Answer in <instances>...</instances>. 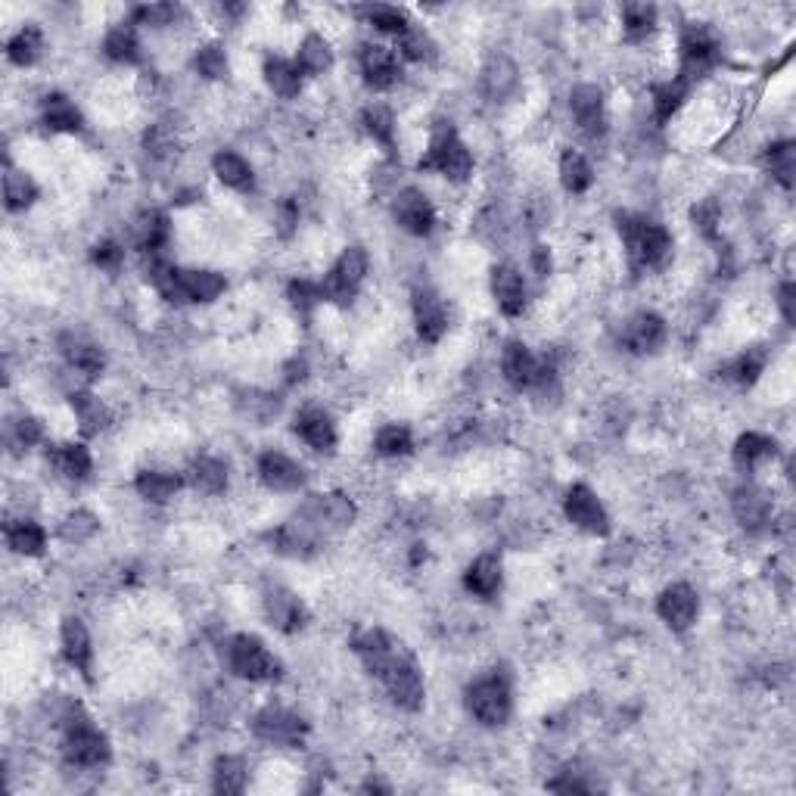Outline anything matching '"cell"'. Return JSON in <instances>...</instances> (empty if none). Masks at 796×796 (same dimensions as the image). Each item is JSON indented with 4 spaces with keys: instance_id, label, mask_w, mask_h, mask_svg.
Instances as JSON below:
<instances>
[{
    "instance_id": "obj_31",
    "label": "cell",
    "mask_w": 796,
    "mask_h": 796,
    "mask_svg": "<svg viewBox=\"0 0 796 796\" xmlns=\"http://www.w3.org/2000/svg\"><path fill=\"white\" fill-rule=\"evenodd\" d=\"M63 355L69 361V367H75V371L84 374V377H100L103 364H106L103 349L88 343V339H81V336H66L63 339Z\"/></svg>"
},
{
    "instance_id": "obj_26",
    "label": "cell",
    "mask_w": 796,
    "mask_h": 796,
    "mask_svg": "<svg viewBox=\"0 0 796 796\" xmlns=\"http://www.w3.org/2000/svg\"><path fill=\"white\" fill-rule=\"evenodd\" d=\"M41 119L50 131L60 134H78L84 128V116L81 109L66 97V94H50L41 103Z\"/></svg>"
},
{
    "instance_id": "obj_12",
    "label": "cell",
    "mask_w": 796,
    "mask_h": 796,
    "mask_svg": "<svg viewBox=\"0 0 796 796\" xmlns=\"http://www.w3.org/2000/svg\"><path fill=\"white\" fill-rule=\"evenodd\" d=\"M563 510H566V520L573 526H579L582 532H591V535H607L610 532V517H607V507L601 504L588 486H573L563 498Z\"/></svg>"
},
{
    "instance_id": "obj_27",
    "label": "cell",
    "mask_w": 796,
    "mask_h": 796,
    "mask_svg": "<svg viewBox=\"0 0 796 796\" xmlns=\"http://www.w3.org/2000/svg\"><path fill=\"white\" fill-rule=\"evenodd\" d=\"M520 84V75H517V66L507 60L504 53L492 56L482 69V91H486L489 100H507L510 94L517 91Z\"/></svg>"
},
{
    "instance_id": "obj_52",
    "label": "cell",
    "mask_w": 796,
    "mask_h": 796,
    "mask_svg": "<svg viewBox=\"0 0 796 796\" xmlns=\"http://www.w3.org/2000/svg\"><path fill=\"white\" fill-rule=\"evenodd\" d=\"M398 50H402L405 60H414V63H423V60H433L436 53V44L430 41V35L423 32V28L411 25L408 32L398 38Z\"/></svg>"
},
{
    "instance_id": "obj_48",
    "label": "cell",
    "mask_w": 796,
    "mask_h": 796,
    "mask_svg": "<svg viewBox=\"0 0 796 796\" xmlns=\"http://www.w3.org/2000/svg\"><path fill=\"white\" fill-rule=\"evenodd\" d=\"M215 790L218 793H243L246 790V762L240 756H221L215 762Z\"/></svg>"
},
{
    "instance_id": "obj_46",
    "label": "cell",
    "mask_w": 796,
    "mask_h": 796,
    "mask_svg": "<svg viewBox=\"0 0 796 796\" xmlns=\"http://www.w3.org/2000/svg\"><path fill=\"white\" fill-rule=\"evenodd\" d=\"M657 28V10L650 4H629L622 7V35L629 41H644Z\"/></svg>"
},
{
    "instance_id": "obj_37",
    "label": "cell",
    "mask_w": 796,
    "mask_h": 796,
    "mask_svg": "<svg viewBox=\"0 0 796 796\" xmlns=\"http://www.w3.org/2000/svg\"><path fill=\"white\" fill-rule=\"evenodd\" d=\"M44 50V35H41V28L35 22H28L25 28H19V32L10 38L7 44V56H10V63L25 69V66H32L38 63V56Z\"/></svg>"
},
{
    "instance_id": "obj_30",
    "label": "cell",
    "mask_w": 796,
    "mask_h": 796,
    "mask_svg": "<svg viewBox=\"0 0 796 796\" xmlns=\"http://www.w3.org/2000/svg\"><path fill=\"white\" fill-rule=\"evenodd\" d=\"M212 168H215V175H218V181H221L224 187L240 190V193L252 190V181H255V175H252V165H249V162H246L240 153H231V150H221V153H215V159H212Z\"/></svg>"
},
{
    "instance_id": "obj_7",
    "label": "cell",
    "mask_w": 796,
    "mask_h": 796,
    "mask_svg": "<svg viewBox=\"0 0 796 796\" xmlns=\"http://www.w3.org/2000/svg\"><path fill=\"white\" fill-rule=\"evenodd\" d=\"M501 374L514 389H545L554 380V367L542 358H535L526 343H507L501 355Z\"/></svg>"
},
{
    "instance_id": "obj_25",
    "label": "cell",
    "mask_w": 796,
    "mask_h": 796,
    "mask_svg": "<svg viewBox=\"0 0 796 796\" xmlns=\"http://www.w3.org/2000/svg\"><path fill=\"white\" fill-rule=\"evenodd\" d=\"M271 545L277 554H287V557H308L311 551H315V526H311L308 520H299V523H283L277 526L271 535Z\"/></svg>"
},
{
    "instance_id": "obj_11",
    "label": "cell",
    "mask_w": 796,
    "mask_h": 796,
    "mask_svg": "<svg viewBox=\"0 0 796 796\" xmlns=\"http://www.w3.org/2000/svg\"><path fill=\"white\" fill-rule=\"evenodd\" d=\"M392 215L414 237L433 234V227H436V209L430 203V196H426L423 190H417V187H405V190L395 193Z\"/></svg>"
},
{
    "instance_id": "obj_10",
    "label": "cell",
    "mask_w": 796,
    "mask_h": 796,
    "mask_svg": "<svg viewBox=\"0 0 796 796\" xmlns=\"http://www.w3.org/2000/svg\"><path fill=\"white\" fill-rule=\"evenodd\" d=\"M252 731L259 741L274 744V747H302L308 737L305 719L283 706H265L262 713L252 719Z\"/></svg>"
},
{
    "instance_id": "obj_41",
    "label": "cell",
    "mask_w": 796,
    "mask_h": 796,
    "mask_svg": "<svg viewBox=\"0 0 796 796\" xmlns=\"http://www.w3.org/2000/svg\"><path fill=\"white\" fill-rule=\"evenodd\" d=\"M103 50H106V56L112 63H125V66L140 63V41H137V32L131 25L109 28V35L103 41Z\"/></svg>"
},
{
    "instance_id": "obj_16",
    "label": "cell",
    "mask_w": 796,
    "mask_h": 796,
    "mask_svg": "<svg viewBox=\"0 0 796 796\" xmlns=\"http://www.w3.org/2000/svg\"><path fill=\"white\" fill-rule=\"evenodd\" d=\"M414 324H417V333L423 343H439V339L445 336L448 330V308H445V299L430 290V287H423L414 293Z\"/></svg>"
},
{
    "instance_id": "obj_61",
    "label": "cell",
    "mask_w": 796,
    "mask_h": 796,
    "mask_svg": "<svg viewBox=\"0 0 796 796\" xmlns=\"http://www.w3.org/2000/svg\"><path fill=\"white\" fill-rule=\"evenodd\" d=\"M793 296H796V287H793V283L787 280L784 287H781V293H778V302H781V315H784V321H787V324H793Z\"/></svg>"
},
{
    "instance_id": "obj_23",
    "label": "cell",
    "mask_w": 796,
    "mask_h": 796,
    "mask_svg": "<svg viewBox=\"0 0 796 796\" xmlns=\"http://www.w3.org/2000/svg\"><path fill=\"white\" fill-rule=\"evenodd\" d=\"M293 430L308 448H315V451H333L336 448V426H333L330 414L321 411V408L299 411Z\"/></svg>"
},
{
    "instance_id": "obj_38",
    "label": "cell",
    "mask_w": 796,
    "mask_h": 796,
    "mask_svg": "<svg viewBox=\"0 0 796 796\" xmlns=\"http://www.w3.org/2000/svg\"><path fill=\"white\" fill-rule=\"evenodd\" d=\"M296 66L302 75H324L333 66V50L321 35H305L296 50Z\"/></svg>"
},
{
    "instance_id": "obj_45",
    "label": "cell",
    "mask_w": 796,
    "mask_h": 796,
    "mask_svg": "<svg viewBox=\"0 0 796 796\" xmlns=\"http://www.w3.org/2000/svg\"><path fill=\"white\" fill-rule=\"evenodd\" d=\"M72 411H75V417H78V423H81V433H88V436H94V433H100L103 430V423H106V408H103V402L97 395H91V392H72Z\"/></svg>"
},
{
    "instance_id": "obj_22",
    "label": "cell",
    "mask_w": 796,
    "mask_h": 796,
    "mask_svg": "<svg viewBox=\"0 0 796 796\" xmlns=\"http://www.w3.org/2000/svg\"><path fill=\"white\" fill-rule=\"evenodd\" d=\"M361 75L364 81L371 84L377 91H389L392 84L402 75V66H398L395 50L383 47V44H367L361 47Z\"/></svg>"
},
{
    "instance_id": "obj_39",
    "label": "cell",
    "mask_w": 796,
    "mask_h": 796,
    "mask_svg": "<svg viewBox=\"0 0 796 796\" xmlns=\"http://www.w3.org/2000/svg\"><path fill=\"white\" fill-rule=\"evenodd\" d=\"M4 199L10 212H25L38 199V184L35 178L22 172V168H7L4 175Z\"/></svg>"
},
{
    "instance_id": "obj_3",
    "label": "cell",
    "mask_w": 796,
    "mask_h": 796,
    "mask_svg": "<svg viewBox=\"0 0 796 796\" xmlns=\"http://www.w3.org/2000/svg\"><path fill=\"white\" fill-rule=\"evenodd\" d=\"M63 753H66V762L78 765V769H100V765H106L112 756L106 734L91 719H84L78 709H72V713L66 716Z\"/></svg>"
},
{
    "instance_id": "obj_58",
    "label": "cell",
    "mask_w": 796,
    "mask_h": 796,
    "mask_svg": "<svg viewBox=\"0 0 796 796\" xmlns=\"http://www.w3.org/2000/svg\"><path fill=\"white\" fill-rule=\"evenodd\" d=\"M694 224L700 227V231L709 237V234H716V227H719V221H722V209H719V203L716 199H700V203L694 206Z\"/></svg>"
},
{
    "instance_id": "obj_35",
    "label": "cell",
    "mask_w": 796,
    "mask_h": 796,
    "mask_svg": "<svg viewBox=\"0 0 796 796\" xmlns=\"http://www.w3.org/2000/svg\"><path fill=\"white\" fill-rule=\"evenodd\" d=\"M265 81H268V88L283 97V100H296L299 91H302V72L296 63L290 60H280V56H274V60L265 63Z\"/></svg>"
},
{
    "instance_id": "obj_34",
    "label": "cell",
    "mask_w": 796,
    "mask_h": 796,
    "mask_svg": "<svg viewBox=\"0 0 796 796\" xmlns=\"http://www.w3.org/2000/svg\"><path fill=\"white\" fill-rule=\"evenodd\" d=\"M50 461H53V467L60 470L66 479H88L91 470H94L91 451L84 448L81 442H66V445H60V448H53Z\"/></svg>"
},
{
    "instance_id": "obj_56",
    "label": "cell",
    "mask_w": 796,
    "mask_h": 796,
    "mask_svg": "<svg viewBox=\"0 0 796 796\" xmlns=\"http://www.w3.org/2000/svg\"><path fill=\"white\" fill-rule=\"evenodd\" d=\"M175 19H178V7H172V4H150V7H137L134 10V22L137 25L162 28V25H172Z\"/></svg>"
},
{
    "instance_id": "obj_51",
    "label": "cell",
    "mask_w": 796,
    "mask_h": 796,
    "mask_svg": "<svg viewBox=\"0 0 796 796\" xmlns=\"http://www.w3.org/2000/svg\"><path fill=\"white\" fill-rule=\"evenodd\" d=\"M769 168H772V175L790 190L793 187V175H796V147L790 144V140H781V144L769 147Z\"/></svg>"
},
{
    "instance_id": "obj_17",
    "label": "cell",
    "mask_w": 796,
    "mask_h": 796,
    "mask_svg": "<svg viewBox=\"0 0 796 796\" xmlns=\"http://www.w3.org/2000/svg\"><path fill=\"white\" fill-rule=\"evenodd\" d=\"M259 479L271 492H299L305 486V470L283 451H265L259 458Z\"/></svg>"
},
{
    "instance_id": "obj_14",
    "label": "cell",
    "mask_w": 796,
    "mask_h": 796,
    "mask_svg": "<svg viewBox=\"0 0 796 796\" xmlns=\"http://www.w3.org/2000/svg\"><path fill=\"white\" fill-rule=\"evenodd\" d=\"M657 613L660 619L669 625L672 632H688L697 613H700V601H697V591L685 582H675L669 585L660 597H657Z\"/></svg>"
},
{
    "instance_id": "obj_49",
    "label": "cell",
    "mask_w": 796,
    "mask_h": 796,
    "mask_svg": "<svg viewBox=\"0 0 796 796\" xmlns=\"http://www.w3.org/2000/svg\"><path fill=\"white\" fill-rule=\"evenodd\" d=\"M364 19L371 22L374 28H380V32L386 35H395V38H402L408 28H411V19L405 10H398V7H386V4H377V7H364L361 10Z\"/></svg>"
},
{
    "instance_id": "obj_53",
    "label": "cell",
    "mask_w": 796,
    "mask_h": 796,
    "mask_svg": "<svg viewBox=\"0 0 796 796\" xmlns=\"http://www.w3.org/2000/svg\"><path fill=\"white\" fill-rule=\"evenodd\" d=\"M762 371H765V352L750 349V352H744L741 358H734V361H731L728 377H731L734 383H741V386H753V383L759 380Z\"/></svg>"
},
{
    "instance_id": "obj_19",
    "label": "cell",
    "mask_w": 796,
    "mask_h": 796,
    "mask_svg": "<svg viewBox=\"0 0 796 796\" xmlns=\"http://www.w3.org/2000/svg\"><path fill=\"white\" fill-rule=\"evenodd\" d=\"M262 607H265L268 622L274 625L277 632H283V635H293V632H299L302 625H305V607H302V601H299L293 591L280 588V585H274V588L265 591Z\"/></svg>"
},
{
    "instance_id": "obj_33",
    "label": "cell",
    "mask_w": 796,
    "mask_h": 796,
    "mask_svg": "<svg viewBox=\"0 0 796 796\" xmlns=\"http://www.w3.org/2000/svg\"><path fill=\"white\" fill-rule=\"evenodd\" d=\"M7 545L13 554L22 557H38L47 548V532L35 520H16L7 526Z\"/></svg>"
},
{
    "instance_id": "obj_24",
    "label": "cell",
    "mask_w": 796,
    "mask_h": 796,
    "mask_svg": "<svg viewBox=\"0 0 796 796\" xmlns=\"http://www.w3.org/2000/svg\"><path fill=\"white\" fill-rule=\"evenodd\" d=\"M504 573H501V560L495 554H479L464 573V588L476 597H495L501 591Z\"/></svg>"
},
{
    "instance_id": "obj_50",
    "label": "cell",
    "mask_w": 796,
    "mask_h": 796,
    "mask_svg": "<svg viewBox=\"0 0 796 796\" xmlns=\"http://www.w3.org/2000/svg\"><path fill=\"white\" fill-rule=\"evenodd\" d=\"M100 529V520L91 514V510H75V514H69L60 526V535H63V542L69 545H81V542H88V538H94Z\"/></svg>"
},
{
    "instance_id": "obj_40",
    "label": "cell",
    "mask_w": 796,
    "mask_h": 796,
    "mask_svg": "<svg viewBox=\"0 0 796 796\" xmlns=\"http://www.w3.org/2000/svg\"><path fill=\"white\" fill-rule=\"evenodd\" d=\"M560 184H563L566 193H585L594 184L591 162L582 153H576V150H566L560 156Z\"/></svg>"
},
{
    "instance_id": "obj_5",
    "label": "cell",
    "mask_w": 796,
    "mask_h": 796,
    "mask_svg": "<svg viewBox=\"0 0 796 796\" xmlns=\"http://www.w3.org/2000/svg\"><path fill=\"white\" fill-rule=\"evenodd\" d=\"M224 660L237 678L246 681H277L283 666L255 635H234L224 647Z\"/></svg>"
},
{
    "instance_id": "obj_8",
    "label": "cell",
    "mask_w": 796,
    "mask_h": 796,
    "mask_svg": "<svg viewBox=\"0 0 796 796\" xmlns=\"http://www.w3.org/2000/svg\"><path fill=\"white\" fill-rule=\"evenodd\" d=\"M367 252L361 246H349L343 249V255L336 259V265L330 268V274L321 280V293L327 302H339V305H346L352 302V296L358 293V287L364 283L367 277Z\"/></svg>"
},
{
    "instance_id": "obj_59",
    "label": "cell",
    "mask_w": 796,
    "mask_h": 796,
    "mask_svg": "<svg viewBox=\"0 0 796 796\" xmlns=\"http://www.w3.org/2000/svg\"><path fill=\"white\" fill-rule=\"evenodd\" d=\"M16 439L25 448H35L38 442H44V423L38 417H28V414L19 417L16 420Z\"/></svg>"
},
{
    "instance_id": "obj_18",
    "label": "cell",
    "mask_w": 796,
    "mask_h": 796,
    "mask_svg": "<svg viewBox=\"0 0 796 796\" xmlns=\"http://www.w3.org/2000/svg\"><path fill=\"white\" fill-rule=\"evenodd\" d=\"M666 333H669L666 321L657 315V311H638V315L629 318V324H625L622 343L635 355H650L666 343Z\"/></svg>"
},
{
    "instance_id": "obj_21",
    "label": "cell",
    "mask_w": 796,
    "mask_h": 796,
    "mask_svg": "<svg viewBox=\"0 0 796 796\" xmlns=\"http://www.w3.org/2000/svg\"><path fill=\"white\" fill-rule=\"evenodd\" d=\"M492 296L495 305L501 308V315L507 318H520L526 311V280L514 265H498L492 271Z\"/></svg>"
},
{
    "instance_id": "obj_57",
    "label": "cell",
    "mask_w": 796,
    "mask_h": 796,
    "mask_svg": "<svg viewBox=\"0 0 796 796\" xmlns=\"http://www.w3.org/2000/svg\"><path fill=\"white\" fill-rule=\"evenodd\" d=\"M290 299L299 311H311L318 302H324V293H321V283H311V280H293L290 283Z\"/></svg>"
},
{
    "instance_id": "obj_55",
    "label": "cell",
    "mask_w": 796,
    "mask_h": 796,
    "mask_svg": "<svg viewBox=\"0 0 796 796\" xmlns=\"http://www.w3.org/2000/svg\"><path fill=\"white\" fill-rule=\"evenodd\" d=\"M91 259L100 271H109V274H116L122 265H125V249L116 243V240H100L91 252Z\"/></svg>"
},
{
    "instance_id": "obj_29",
    "label": "cell",
    "mask_w": 796,
    "mask_h": 796,
    "mask_svg": "<svg viewBox=\"0 0 796 796\" xmlns=\"http://www.w3.org/2000/svg\"><path fill=\"white\" fill-rule=\"evenodd\" d=\"M168 237H172V224H168V218L162 212H156V209L144 212L134 224V240L147 255L162 252L168 246Z\"/></svg>"
},
{
    "instance_id": "obj_44",
    "label": "cell",
    "mask_w": 796,
    "mask_h": 796,
    "mask_svg": "<svg viewBox=\"0 0 796 796\" xmlns=\"http://www.w3.org/2000/svg\"><path fill=\"white\" fill-rule=\"evenodd\" d=\"M361 122H364V131L371 134L383 150H392L395 147V116H392L389 106H383V103L367 106Z\"/></svg>"
},
{
    "instance_id": "obj_36",
    "label": "cell",
    "mask_w": 796,
    "mask_h": 796,
    "mask_svg": "<svg viewBox=\"0 0 796 796\" xmlns=\"http://www.w3.org/2000/svg\"><path fill=\"white\" fill-rule=\"evenodd\" d=\"M187 479H190V486L203 495H221L227 489V464L218 458H196L190 464Z\"/></svg>"
},
{
    "instance_id": "obj_47",
    "label": "cell",
    "mask_w": 796,
    "mask_h": 796,
    "mask_svg": "<svg viewBox=\"0 0 796 796\" xmlns=\"http://www.w3.org/2000/svg\"><path fill=\"white\" fill-rule=\"evenodd\" d=\"M377 451L383 454V458H402V454H411L414 448V436L405 423H386L383 430L377 433L374 439Z\"/></svg>"
},
{
    "instance_id": "obj_9",
    "label": "cell",
    "mask_w": 796,
    "mask_h": 796,
    "mask_svg": "<svg viewBox=\"0 0 796 796\" xmlns=\"http://www.w3.org/2000/svg\"><path fill=\"white\" fill-rule=\"evenodd\" d=\"M380 685L386 688V694L392 697V703L408 709V713H417V709L423 706L426 681H423V672H420L417 660L411 657L408 650L392 663V669L380 678Z\"/></svg>"
},
{
    "instance_id": "obj_13",
    "label": "cell",
    "mask_w": 796,
    "mask_h": 796,
    "mask_svg": "<svg viewBox=\"0 0 796 796\" xmlns=\"http://www.w3.org/2000/svg\"><path fill=\"white\" fill-rule=\"evenodd\" d=\"M358 517V510L349 495H311V501L302 510V520H308L315 529H346Z\"/></svg>"
},
{
    "instance_id": "obj_60",
    "label": "cell",
    "mask_w": 796,
    "mask_h": 796,
    "mask_svg": "<svg viewBox=\"0 0 796 796\" xmlns=\"http://www.w3.org/2000/svg\"><path fill=\"white\" fill-rule=\"evenodd\" d=\"M532 268H535L538 277L551 274V252H548V246H535L532 249Z\"/></svg>"
},
{
    "instance_id": "obj_20",
    "label": "cell",
    "mask_w": 796,
    "mask_h": 796,
    "mask_svg": "<svg viewBox=\"0 0 796 796\" xmlns=\"http://www.w3.org/2000/svg\"><path fill=\"white\" fill-rule=\"evenodd\" d=\"M60 647H63V660L81 672L84 678L91 681V666H94V644H91V635L84 629V622L75 619V616H66L63 625H60Z\"/></svg>"
},
{
    "instance_id": "obj_28",
    "label": "cell",
    "mask_w": 796,
    "mask_h": 796,
    "mask_svg": "<svg viewBox=\"0 0 796 796\" xmlns=\"http://www.w3.org/2000/svg\"><path fill=\"white\" fill-rule=\"evenodd\" d=\"M184 486V479L178 473H162V470H140L134 479V489L140 498H147L153 504H165L172 501Z\"/></svg>"
},
{
    "instance_id": "obj_1",
    "label": "cell",
    "mask_w": 796,
    "mask_h": 796,
    "mask_svg": "<svg viewBox=\"0 0 796 796\" xmlns=\"http://www.w3.org/2000/svg\"><path fill=\"white\" fill-rule=\"evenodd\" d=\"M619 234L635 268H663L672 259V234L660 221L644 215H622Z\"/></svg>"
},
{
    "instance_id": "obj_42",
    "label": "cell",
    "mask_w": 796,
    "mask_h": 796,
    "mask_svg": "<svg viewBox=\"0 0 796 796\" xmlns=\"http://www.w3.org/2000/svg\"><path fill=\"white\" fill-rule=\"evenodd\" d=\"M734 514H737V520H741L744 526H750V529H759L762 523H769V517H772V504H769V498H765L759 489H741L734 495Z\"/></svg>"
},
{
    "instance_id": "obj_32",
    "label": "cell",
    "mask_w": 796,
    "mask_h": 796,
    "mask_svg": "<svg viewBox=\"0 0 796 796\" xmlns=\"http://www.w3.org/2000/svg\"><path fill=\"white\" fill-rule=\"evenodd\" d=\"M775 458V439L762 436V433H744L741 439L734 442V464L741 470H756L765 461Z\"/></svg>"
},
{
    "instance_id": "obj_15",
    "label": "cell",
    "mask_w": 796,
    "mask_h": 796,
    "mask_svg": "<svg viewBox=\"0 0 796 796\" xmlns=\"http://www.w3.org/2000/svg\"><path fill=\"white\" fill-rule=\"evenodd\" d=\"M570 112L582 134L601 137L607 131V109H604V91L597 84H576L570 94Z\"/></svg>"
},
{
    "instance_id": "obj_2",
    "label": "cell",
    "mask_w": 796,
    "mask_h": 796,
    "mask_svg": "<svg viewBox=\"0 0 796 796\" xmlns=\"http://www.w3.org/2000/svg\"><path fill=\"white\" fill-rule=\"evenodd\" d=\"M420 172H436L454 184H461L473 175V153L448 122H439L433 128L426 153L420 156Z\"/></svg>"
},
{
    "instance_id": "obj_4",
    "label": "cell",
    "mask_w": 796,
    "mask_h": 796,
    "mask_svg": "<svg viewBox=\"0 0 796 796\" xmlns=\"http://www.w3.org/2000/svg\"><path fill=\"white\" fill-rule=\"evenodd\" d=\"M719 50H722V41H719L713 25L688 22L685 32H681V41H678V56H681L678 81L691 84V81L703 78L709 69L719 63Z\"/></svg>"
},
{
    "instance_id": "obj_43",
    "label": "cell",
    "mask_w": 796,
    "mask_h": 796,
    "mask_svg": "<svg viewBox=\"0 0 796 796\" xmlns=\"http://www.w3.org/2000/svg\"><path fill=\"white\" fill-rule=\"evenodd\" d=\"M688 97V84L685 81H663L653 88V116H657L660 125H666L675 112L681 109V103H685Z\"/></svg>"
},
{
    "instance_id": "obj_6",
    "label": "cell",
    "mask_w": 796,
    "mask_h": 796,
    "mask_svg": "<svg viewBox=\"0 0 796 796\" xmlns=\"http://www.w3.org/2000/svg\"><path fill=\"white\" fill-rule=\"evenodd\" d=\"M467 713L479 722L498 728L514 713V697H510V685L504 675H482L467 688Z\"/></svg>"
},
{
    "instance_id": "obj_54",
    "label": "cell",
    "mask_w": 796,
    "mask_h": 796,
    "mask_svg": "<svg viewBox=\"0 0 796 796\" xmlns=\"http://www.w3.org/2000/svg\"><path fill=\"white\" fill-rule=\"evenodd\" d=\"M196 72L209 78V81H218L227 75V53L221 44H206L196 50Z\"/></svg>"
}]
</instances>
